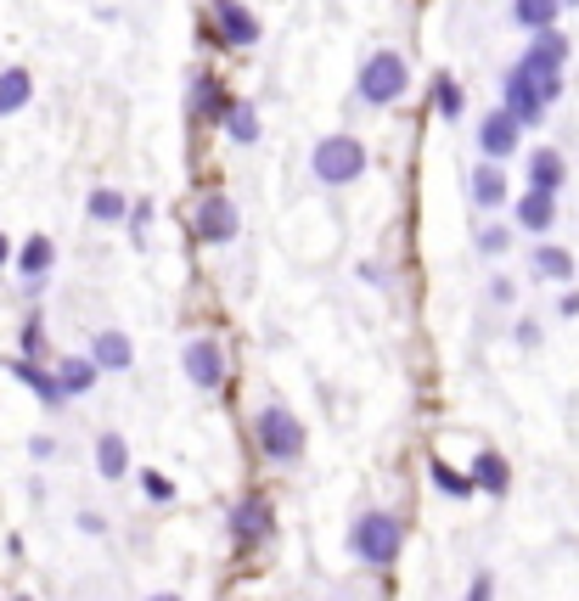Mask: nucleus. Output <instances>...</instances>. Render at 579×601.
I'll return each instance as SVG.
<instances>
[{
  "instance_id": "obj_5",
  "label": "nucleus",
  "mask_w": 579,
  "mask_h": 601,
  "mask_svg": "<svg viewBox=\"0 0 579 601\" xmlns=\"http://www.w3.org/2000/svg\"><path fill=\"white\" fill-rule=\"evenodd\" d=\"M260 445H265V455L270 461H299L304 455V427H299V416L293 411H281V405H265L260 411Z\"/></svg>"
},
{
  "instance_id": "obj_1",
  "label": "nucleus",
  "mask_w": 579,
  "mask_h": 601,
  "mask_svg": "<svg viewBox=\"0 0 579 601\" xmlns=\"http://www.w3.org/2000/svg\"><path fill=\"white\" fill-rule=\"evenodd\" d=\"M400 540H405V528L389 512H361L355 528H349V551H355L366 567H389L400 556Z\"/></svg>"
},
{
  "instance_id": "obj_18",
  "label": "nucleus",
  "mask_w": 579,
  "mask_h": 601,
  "mask_svg": "<svg viewBox=\"0 0 579 601\" xmlns=\"http://www.w3.org/2000/svg\"><path fill=\"white\" fill-rule=\"evenodd\" d=\"M231 528H237V540H265V534H270L265 500H242V506L231 512Z\"/></svg>"
},
{
  "instance_id": "obj_12",
  "label": "nucleus",
  "mask_w": 579,
  "mask_h": 601,
  "mask_svg": "<svg viewBox=\"0 0 579 601\" xmlns=\"http://www.w3.org/2000/svg\"><path fill=\"white\" fill-rule=\"evenodd\" d=\"M51 259H56V248H51V237H28L23 242V253H17V271H23V281L28 287H46V271H51Z\"/></svg>"
},
{
  "instance_id": "obj_33",
  "label": "nucleus",
  "mask_w": 579,
  "mask_h": 601,
  "mask_svg": "<svg viewBox=\"0 0 579 601\" xmlns=\"http://www.w3.org/2000/svg\"><path fill=\"white\" fill-rule=\"evenodd\" d=\"M147 601H180V596H169V590H164V596H147Z\"/></svg>"
},
{
  "instance_id": "obj_25",
  "label": "nucleus",
  "mask_w": 579,
  "mask_h": 601,
  "mask_svg": "<svg viewBox=\"0 0 579 601\" xmlns=\"http://www.w3.org/2000/svg\"><path fill=\"white\" fill-rule=\"evenodd\" d=\"M534 271L545 281H574V259L563 248H534Z\"/></svg>"
},
{
  "instance_id": "obj_11",
  "label": "nucleus",
  "mask_w": 579,
  "mask_h": 601,
  "mask_svg": "<svg viewBox=\"0 0 579 601\" xmlns=\"http://www.w3.org/2000/svg\"><path fill=\"white\" fill-rule=\"evenodd\" d=\"M90 360H96V372H130L136 349H130V338H124V331H96Z\"/></svg>"
},
{
  "instance_id": "obj_7",
  "label": "nucleus",
  "mask_w": 579,
  "mask_h": 601,
  "mask_svg": "<svg viewBox=\"0 0 579 601\" xmlns=\"http://www.w3.org/2000/svg\"><path fill=\"white\" fill-rule=\"evenodd\" d=\"M191 225H198L203 242H237V230H242L237 203H231L225 191H209L203 203H198V214H191Z\"/></svg>"
},
{
  "instance_id": "obj_36",
  "label": "nucleus",
  "mask_w": 579,
  "mask_h": 601,
  "mask_svg": "<svg viewBox=\"0 0 579 601\" xmlns=\"http://www.w3.org/2000/svg\"><path fill=\"white\" fill-rule=\"evenodd\" d=\"M17 601H28V596H17Z\"/></svg>"
},
{
  "instance_id": "obj_24",
  "label": "nucleus",
  "mask_w": 579,
  "mask_h": 601,
  "mask_svg": "<svg viewBox=\"0 0 579 601\" xmlns=\"http://www.w3.org/2000/svg\"><path fill=\"white\" fill-rule=\"evenodd\" d=\"M225 124H231V141H242V147L260 141V113H253L248 102H231V108H225Z\"/></svg>"
},
{
  "instance_id": "obj_27",
  "label": "nucleus",
  "mask_w": 579,
  "mask_h": 601,
  "mask_svg": "<svg viewBox=\"0 0 579 601\" xmlns=\"http://www.w3.org/2000/svg\"><path fill=\"white\" fill-rule=\"evenodd\" d=\"M90 220H124V197L118 191H90Z\"/></svg>"
},
{
  "instance_id": "obj_35",
  "label": "nucleus",
  "mask_w": 579,
  "mask_h": 601,
  "mask_svg": "<svg viewBox=\"0 0 579 601\" xmlns=\"http://www.w3.org/2000/svg\"><path fill=\"white\" fill-rule=\"evenodd\" d=\"M557 7H579V0H557Z\"/></svg>"
},
{
  "instance_id": "obj_13",
  "label": "nucleus",
  "mask_w": 579,
  "mask_h": 601,
  "mask_svg": "<svg viewBox=\"0 0 579 601\" xmlns=\"http://www.w3.org/2000/svg\"><path fill=\"white\" fill-rule=\"evenodd\" d=\"M552 220H557V191H524V203H518V225L524 230H552Z\"/></svg>"
},
{
  "instance_id": "obj_31",
  "label": "nucleus",
  "mask_w": 579,
  "mask_h": 601,
  "mask_svg": "<svg viewBox=\"0 0 579 601\" xmlns=\"http://www.w3.org/2000/svg\"><path fill=\"white\" fill-rule=\"evenodd\" d=\"M506 242H512V237H506V230H501V225H490V230H478V248H484V253H506Z\"/></svg>"
},
{
  "instance_id": "obj_20",
  "label": "nucleus",
  "mask_w": 579,
  "mask_h": 601,
  "mask_svg": "<svg viewBox=\"0 0 579 601\" xmlns=\"http://www.w3.org/2000/svg\"><path fill=\"white\" fill-rule=\"evenodd\" d=\"M557 0H512V23H518V28H534V35H540V28H552L557 23Z\"/></svg>"
},
{
  "instance_id": "obj_17",
  "label": "nucleus",
  "mask_w": 579,
  "mask_h": 601,
  "mask_svg": "<svg viewBox=\"0 0 579 601\" xmlns=\"http://www.w3.org/2000/svg\"><path fill=\"white\" fill-rule=\"evenodd\" d=\"M506 484H512V466L495 455V450H484L473 461V489H484V494H506Z\"/></svg>"
},
{
  "instance_id": "obj_22",
  "label": "nucleus",
  "mask_w": 579,
  "mask_h": 601,
  "mask_svg": "<svg viewBox=\"0 0 579 601\" xmlns=\"http://www.w3.org/2000/svg\"><path fill=\"white\" fill-rule=\"evenodd\" d=\"M225 108H231V102H225V90L209 79V74H198V79H191V113H209V118H225Z\"/></svg>"
},
{
  "instance_id": "obj_29",
  "label": "nucleus",
  "mask_w": 579,
  "mask_h": 601,
  "mask_svg": "<svg viewBox=\"0 0 579 601\" xmlns=\"http://www.w3.org/2000/svg\"><path fill=\"white\" fill-rule=\"evenodd\" d=\"M40 349H46V331H40V321H28L23 326V360H35Z\"/></svg>"
},
{
  "instance_id": "obj_9",
  "label": "nucleus",
  "mask_w": 579,
  "mask_h": 601,
  "mask_svg": "<svg viewBox=\"0 0 579 601\" xmlns=\"http://www.w3.org/2000/svg\"><path fill=\"white\" fill-rule=\"evenodd\" d=\"M518 141H524V124L512 118L506 108H495V113H484V124H478V147H484V158H512L518 152Z\"/></svg>"
},
{
  "instance_id": "obj_19",
  "label": "nucleus",
  "mask_w": 579,
  "mask_h": 601,
  "mask_svg": "<svg viewBox=\"0 0 579 601\" xmlns=\"http://www.w3.org/2000/svg\"><path fill=\"white\" fill-rule=\"evenodd\" d=\"M563 175H568V170H563V158H557L552 147H540V152L529 158V186H534V191H557Z\"/></svg>"
},
{
  "instance_id": "obj_32",
  "label": "nucleus",
  "mask_w": 579,
  "mask_h": 601,
  "mask_svg": "<svg viewBox=\"0 0 579 601\" xmlns=\"http://www.w3.org/2000/svg\"><path fill=\"white\" fill-rule=\"evenodd\" d=\"M490 596H495V579H490V574H478L473 590H467V601H490Z\"/></svg>"
},
{
  "instance_id": "obj_30",
  "label": "nucleus",
  "mask_w": 579,
  "mask_h": 601,
  "mask_svg": "<svg viewBox=\"0 0 579 601\" xmlns=\"http://www.w3.org/2000/svg\"><path fill=\"white\" fill-rule=\"evenodd\" d=\"M141 489H147L152 500H175V484H169L164 473H147V478H141Z\"/></svg>"
},
{
  "instance_id": "obj_34",
  "label": "nucleus",
  "mask_w": 579,
  "mask_h": 601,
  "mask_svg": "<svg viewBox=\"0 0 579 601\" xmlns=\"http://www.w3.org/2000/svg\"><path fill=\"white\" fill-rule=\"evenodd\" d=\"M0 264H7V237H0Z\"/></svg>"
},
{
  "instance_id": "obj_23",
  "label": "nucleus",
  "mask_w": 579,
  "mask_h": 601,
  "mask_svg": "<svg viewBox=\"0 0 579 601\" xmlns=\"http://www.w3.org/2000/svg\"><path fill=\"white\" fill-rule=\"evenodd\" d=\"M7 372H12L17 383H28V388H35V393L46 399V405H56V399H62V393H56V377H46V372H40V365H35V360H12V365H7Z\"/></svg>"
},
{
  "instance_id": "obj_8",
  "label": "nucleus",
  "mask_w": 579,
  "mask_h": 601,
  "mask_svg": "<svg viewBox=\"0 0 579 601\" xmlns=\"http://www.w3.org/2000/svg\"><path fill=\"white\" fill-rule=\"evenodd\" d=\"M209 17H214V28H219V40H225V46H237V51L260 40V17H253L242 0H214Z\"/></svg>"
},
{
  "instance_id": "obj_14",
  "label": "nucleus",
  "mask_w": 579,
  "mask_h": 601,
  "mask_svg": "<svg viewBox=\"0 0 579 601\" xmlns=\"http://www.w3.org/2000/svg\"><path fill=\"white\" fill-rule=\"evenodd\" d=\"M96 377H102V372H96V360H74V354H68V360L56 365V393H62V399L90 393V388H96Z\"/></svg>"
},
{
  "instance_id": "obj_6",
  "label": "nucleus",
  "mask_w": 579,
  "mask_h": 601,
  "mask_svg": "<svg viewBox=\"0 0 579 601\" xmlns=\"http://www.w3.org/2000/svg\"><path fill=\"white\" fill-rule=\"evenodd\" d=\"M501 102H506V113H512V118H518V124L529 129V124H540V118H545L552 96H545V90H540L524 68H512V74H506V85H501Z\"/></svg>"
},
{
  "instance_id": "obj_21",
  "label": "nucleus",
  "mask_w": 579,
  "mask_h": 601,
  "mask_svg": "<svg viewBox=\"0 0 579 601\" xmlns=\"http://www.w3.org/2000/svg\"><path fill=\"white\" fill-rule=\"evenodd\" d=\"M473 203H478V209H495V203H506V175L495 170V163H484V170L473 175Z\"/></svg>"
},
{
  "instance_id": "obj_16",
  "label": "nucleus",
  "mask_w": 579,
  "mask_h": 601,
  "mask_svg": "<svg viewBox=\"0 0 579 601\" xmlns=\"http://www.w3.org/2000/svg\"><path fill=\"white\" fill-rule=\"evenodd\" d=\"M96 473H102L108 484L130 473V445H124L118 433H102V445H96Z\"/></svg>"
},
{
  "instance_id": "obj_10",
  "label": "nucleus",
  "mask_w": 579,
  "mask_h": 601,
  "mask_svg": "<svg viewBox=\"0 0 579 601\" xmlns=\"http://www.w3.org/2000/svg\"><path fill=\"white\" fill-rule=\"evenodd\" d=\"M186 377L198 383V388H214V383L225 377V354H219V343L191 338V343H186Z\"/></svg>"
},
{
  "instance_id": "obj_2",
  "label": "nucleus",
  "mask_w": 579,
  "mask_h": 601,
  "mask_svg": "<svg viewBox=\"0 0 579 601\" xmlns=\"http://www.w3.org/2000/svg\"><path fill=\"white\" fill-rule=\"evenodd\" d=\"M518 68H524V74H529V79H534V85L557 102V96H563V68H568V40L557 35V28H540L534 46L524 51Z\"/></svg>"
},
{
  "instance_id": "obj_3",
  "label": "nucleus",
  "mask_w": 579,
  "mask_h": 601,
  "mask_svg": "<svg viewBox=\"0 0 579 601\" xmlns=\"http://www.w3.org/2000/svg\"><path fill=\"white\" fill-rule=\"evenodd\" d=\"M405 85H411V68H405V57H400V51H377V57H366V68H361V102H366V108H389V102H400Z\"/></svg>"
},
{
  "instance_id": "obj_26",
  "label": "nucleus",
  "mask_w": 579,
  "mask_h": 601,
  "mask_svg": "<svg viewBox=\"0 0 579 601\" xmlns=\"http://www.w3.org/2000/svg\"><path fill=\"white\" fill-rule=\"evenodd\" d=\"M433 96H439V113H444V118H462V108H467V96H462V85H456V79H450V74H439Z\"/></svg>"
},
{
  "instance_id": "obj_4",
  "label": "nucleus",
  "mask_w": 579,
  "mask_h": 601,
  "mask_svg": "<svg viewBox=\"0 0 579 601\" xmlns=\"http://www.w3.org/2000/svg\"><path fill=\"white\" fill-rule=\"evenodd\" d=\"M315 180L320 186H349V180H361V170H366V147L355 141V136H327L315 147Z\"/></svg>"
},
{
  "instance_id": "obj_15",
  "label": "nucleus",
  "mask_w": 579,
  "mask_h": 601,
  "mask_svg": "<svg viewBox=\"0 0 579 601\" xmlns=\"http://www.w3.org/2000/svg\"><path fill=\"white\" fill-rule=\"evenodd\" d=\"M28 96H35V79H28V68H7V74H0V118L23 113Z\"/></svg>"
},
{
  "instance_id": "obj_28",
  "label": "nucleus",
  "mask_w": 579,
  "mask_h": 601,
  "mask_svg": "<svg viewBox=\"0 0 579 601\" xmlns=\"http://www.w3.org/2000/svg\"><path fill=\"white\" fill-rule=\"evenodd\" d=\"M428 478H433V484H439L444 494H456V500H462V494H473V484H467V478H456V473H450L444 461H428Z\"/></svg>"
}]
</instances>
